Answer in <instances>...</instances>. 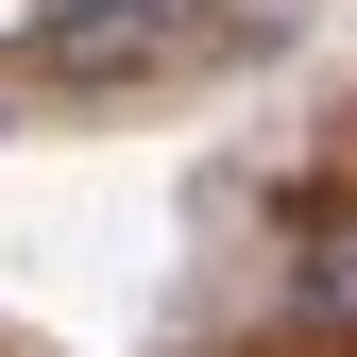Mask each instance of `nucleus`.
I'll return each instance as SVG.
<instances>
[{"label": "nucleus", "mask_w": 357, "mask_h": 357, "mask_svg": "<svg viewBox=\"0 0 357 357\" xmlns=\"http://www.w3.org/2000/svg\"><path fill=\"white\" fill-rule=\"evenodd\" d=\"M170 34H188V0H68V17H34V34H17V68L102 85V68H153Z\"/></svg>", "instance_id": "nucleus-1"}, {"label": "nucleus", "mask_w": 357, "mask_h": 357, "mask_svg": "<svg viewBox=\"0 0 357 357\" xmlns=\"http://www.w3.org/2000/svg\"><path fill=\"white\" fill-rule=\"evenodd\" d=\"M238 17H289V0H238Z\"/></svg>", "instance_id": "nucleus-3"}, {"label": "nucleus", "mask_w": 357, "mask_h": 357, "mask_svg": "<svg viewBox=\"0 0 357 357\" xmlns=\"http://www.w3.org/2000/svg\"><path fill=\"white\" fill-rule=\"evenodd\" d=\"M306 324H324V340H357V238H324V255H306Z\"/></svg>", "instance_id": "nucleus-2"}]
</instances>
